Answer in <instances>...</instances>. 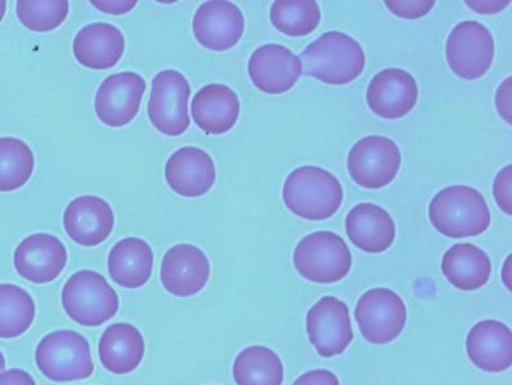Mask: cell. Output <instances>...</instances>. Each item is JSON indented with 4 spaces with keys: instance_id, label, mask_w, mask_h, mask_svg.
Returning a JSON list of instances; mask_svg holds the SVG:
<instances>
[{
    "instance_id": "obj_11",
    "label": "cell",
    "mask_w": 512,
    "mask_h": 385,
    "mask_svg": "<svg viewBox=\"0 0 512 385\" xmlns=\"http://www.w3.org/2000/svg\"><path fill=\"white\" fill-rule=\"evenodd\" d=\"M306 332L324 359L344 354L354 341L349 307L337 297H323L306 315Z\"/></svg>"
},
{
    "instance_id": "obj_26",
    "label": "cell",
    "mask_w": 512,
    "mask_h": 385,
    "mask_svg": "<svg viewBox=\"0 0 512 385\" xmlns=\"http://www.w3.org/2000/svg\"><path fill=\"white\" fill-rule=\"evenodd\" d=\"M442 273L457 290L478 291L489 282L492 263L478 246L457 244L443 255Z\"/></svg>"
},
{
    "instance_id": "obj_40",
    "label": "cell",
    "mask_w": 512,
    "mask_h": 385,
    "mask_svg": "<svg viewBox=\"0 0 512 385\" xmlns=\"http://www.w3.org/2000/svg\"><path fill=\"white\" fill-rule=\"evenodd\" d=\"M6 369V359H4V356L2 352H0V373Z\"/></svg>"
},
{
    "instance_id": "obj_7",
    "label": "cell",
    "mask_w": 512,
    "mask_h": 385,
    "mask_svg": "<svg viewBox=\"0 0 512 385\" xmlns=\"http://www.w3.org/2000/svg\"><path fill=\"white\" fill-rule=\"evenodd\" d=\"M402 157L399 145L386 136H367L352 146L347 157L352 181L367 190L391 185L399 174Z\"/></svg>"
},
{
    "instance_id": "obj_13",
    "label": "cell",
    "mask_w": 512,
    "mask_h": 385,
    "mask_svg": "<svg viewBox=\"0 0 512 385\" xmlns=\"http://www.w3.org/2000/svg\"><path fill=\"white\" fill-rule=\"evenodd\" d=\"M192 31L201 47L226 52L239 44L245 31V18L236 4L210 0L195 12Z\"/></svg>"
},
{
    "instance_id": "obj_23",
    "label": "cell",
    "mask_w": 512,
    "mask_h": 385,
    "mask_svg": "<svg viewBox=\"0 0 512 385\" xmlns=\"http://www.w3.org/2000/svg\"><path fill=\"white\" fill-rule=\"evenodd\" d=\"M345 227L352 244L368 254H382L395 242L396 224L390 213L376 204L354 206L347 214Z\"/></svg>"
},
{
    "instance_id": "obj_18",
    "label": "cell",
    "mask_w": 512,
    "mask_h": 385,
    "mask_svg": "<svg viewBox=\"0 0 512 385\" xmlns=\"http://www.w3.org/2000/svg\"><path fill=\"white\" fill-rule=\"evenodd\" d=\"M63 227L77 245L98 246L113 232L114 213L102 197L79 196L64 210Z\"/></svg>"
},
{
    "instance_id": "obj_1",
    "label": "cell",
    "mask_w": 512,
    "mask_h": 385,
    "mask_svg": "<svg viewBox=\"0 0 512 385\" xmlns=\"http://www.w3.org/2000/svg\"><path fill=\"white\" fill-rule=\"evenodd\" d=\"M303 73L332 86L349 85L364 72L365 53L350 35L340 31L323 34L300 55Z\"/></svg>"
},
{
    "instance_id": "obj_25",
    "label": "cell",
    "mask_w": 512,
    "mask_h": 385,
    "mask_svg": "<svg viewBox=\"0 0 512 385\" xmlns=\"http://www.w3.org/2000/svg\"><path fill=\"white\" fill-rule=\"evenodd\" d=\"M145 355V341L132 324L117 323L105 329L99 342V359L109 373L126 375L139 368Z\"/></svg>"
},
{
    "instance_id": "obj_6",
    "label": "cell",
    "mask_w": 512,
    "mask_h": 385,
    "mask_svg": "<svg viewBox=\"0 0 512 385\" xmlns=\"http://www.w3.org/2000/svg\"><path fill=\"white\" fill-rule=\"evenodd\" d=\"M35 361L44 377L52 382H76L94 373L88 339L73 330H58L41 339Z\"/></svg>"
},
{
    "instance_id": "obj_28",
    "label": "cell",
    "mask_w": 512,
    "mask_h": 385,
    "mask_svg": "<svg viewBox=\"0 0 512 385\" xmlns=\"http://www.w3.org/2000/svg\"><path fill=\"white\" fill-rule=\"evenodd\" d=\"M34 299L15 284H0V338L22 336L34 323Z\"/></svg>"
},
{
    "instance_id": "obj_38",
    "label": "cell",
    "mask_w": 512,
    "mask_h": 385,
    "mask_svg": "<svg viewBox=\"0 0 512 385\" xmlns=\"http://www.w3.org/2000/svg\"><path fill=\"white\" fill-rule=\"evenodd\" d=\"M473 11L483 13V15H492L504 11L507 6H510V2H466Z\"/></svg>"
},
{
    "instance_id": "obj_31",
    "label": "cell",
    "mask_w": 512,
    "mask_h": 385,
    "mask_svg": "<svg viewBox=\"0 0 512 385\" xmlns=\"http://www.w3.org/2000/svg\"><path fill=\"white\" fill-rule=\"evenodd\" d=\"M16 13L21 24L31 31L49 32L58 29L70 13L67 0H20Z\"/></svg>"
},
{
    "instance_id": "obj_15",
    "label": "cell",
    "mask_w": 512,
    "mask_h": 385,
    "mask_svg": "<svg viewBox=\"0 0 512 385\" xmlns=\"http://www.w3.org/2000/svg\"><path fill=\"white\" fill-rule=\"evenodd\" d=\"M419 99L415 77L401 68H386L373 77L367 89L368 107L383 119H400L413 112Z\"/></svg>"
},
{
    "instance_id": "obj_33",
    "label": "cell",
    "mask_w": 512,
    "mask_h": 385,
    "mask_svg": "<svg viewBox=\"0 0 512 385\" xmlns=\"http://www.w3.org/2000/svg\"><path fill=\"white\" fill-rule=\"evenodd\" d=\"M511 182L512 167L507 165V167L498 172L495 183H493V195H495L498 208L507 215H512Z\"/></svg>"
},
{
    "instance_id": "obj_19",
    "label": "cell",
    "mask_w": 512,
    "mask_h": 385,
    "mask_svg": "<svg viewBox=\"0 0 512 385\" xmlns=\"http://www.w3.org/2000/svg\"><path fill=\"white\" fill-rule=\"evenodd\" d=\"M164 173L171 190L189 199L208 194L217 180L213 158L195 146H185L173 153L167 160Z\"/></svg>"
},
{
    "instance_id": "obj_34",
    "label": "cell",
    "mask_w": 512,
    "mask_h": 385,
    "mask_svg": "<svg viewBox=\"0 0 512 385\" xmlns=\"http://www.w3.org/2000/svg\"><path fill=\"white\" fill-rule=\"evenodd\" d=\"M292 385H340V380L332 371L318 369L301 375Z\"/></svg>"
},
{
    "instance_id": "obj_3",
    "label": "cell",
    "mask_w": 512,
    "mask_h": 385,
    "mask_svg": "<svg viewBox=\"0 0 512 385\" xmlns=\"http://www.w3.org/2000/svg\"><path fill=\"white\" fill-rule=\"evenodd\" d=\"M428 215L437 232L456 240L483 235L492 222L484 196L473 187L463 185L438 192L429 204Z\"/></svg>"
},
{
    "instance_id": "obj_12",
    "label": "cell",
    "mask_w": 512,
    "mask_h": 385,
    "mask_svg": "<svg viewBox=\"0 0 512 385\" xmlns=\"http://www.w3.org/2000/svg\"><path fill=\"white\" fill-rule=\"evenodd\" d=\"M145 90L146 82L136 72L109 76L96 91V117L108 127L127 126L139 113Z\"/></svg>"
},
{
    "instance_id": "obj_37",
    "label": "cell",
    "mask_w": 512,
    "mask_h": 385,
    "mask_svg": "<svg viewBox=\"0 0 512 385\" xmlns=\"http://www.w3.org/2000/svg\"><path fill=\"white\" fill-rule=\"evenodd\" d=\"M99 11L112 13V15H123L134 9L136 2H91Z\"/></svg>"
},
{
    "instance_id": "obj_5",
    "label": "cell",
    "mask_w": 512,
    "mask_h": 385,
    "mask_svg": "<svg viewBox=\"0 0 512 385\" xmlns=\"http://www.w3.org/2000/svg\"><path fill=\"white\" fill-rule=\"evenodd\" d=\"M296 272L318 284H332L349 275L352 255L344 238L336 233H310L297 244L292 256Z\"/></svg>"
},
{
    "instance_id": "obj_35",
    "label": "cell",
    "mask_w": 512,
    "mask_h": 385,
    "mask_svg": "<svg viewBox=\"0 0 512 385\" xmlns=\"http://www.w3.org/2000/svg\"><path fill=\"white\" fill-rule=\"evenodd\" d=\"M511 77H507L498 87L496 94V105L498 113L507 123H511Z\"/></svg>"
},
{
    "instance_id": "obj_20",
    "label": "cell",
    "mask_w": 512,
    "mask_h": 385,
    "mask_svg": "<svg viewBox=\"0 0 512 385\" xmlns=\"http://www.w3.org/2000/svg\"><path fill=\"white\" fill-rule=\"evenodd\" d=\"M466 354L486 373H504L512 366V332L498 320H482L466 337Z\"/></svg>"
},
{
    "instance_id": "obj_9",
    "label": "cell",
    "mask_w": 512,
    "mask_h": 385,
    "mask_svg": "<svg viewBox=\"0 0 512 385\" xmlns=\"http://www.w3.org/2000/svg\"><path fill=\"white\" fill-rule=\"evenodd\" d=\"M495 39L486 26L477 21L456 25L446 41L448 67L461 80L482 79L495 59Z\"/></svg>"
},
{
    "instance_id": "obj_30",
    "label": "cell",
    "mask_w": 512,
    "mask_h": 385,
    "mask_svg": "<svg viewBox=\"0 0 512 385\" xmlns=\"http://www.w3.org/2000/svg\"><path fill=\"white\" fill-rule=\"evenodd\" d=\"M35 168L30 146L15 137L0 139V192H12L24 187Z\"/></svg>"
},
{
    "instance_id": "obj_16",
    "label": "cell",
    "mask_w": 512,
    "mask_h": 385,
    "mask_svg": "<svg viewBox=\"0 0 512 385\" xmlns=\"http://www.w3.org/2000/svg\"><path fill=\"white\" fill-rule=\"evenodd\" d=\"M210 278L208 256L199 247L180 244L164 255L160 282L164 290L176 297H191L199 293Z\"/></svg>"
},
{
    "instance_id": "obj_8",
    "label": "cell",
    "mask_w": 512,
    "mask_h": 385,
    "mask_svg": "<svg viewBox=\"0 0 512 385\" xmlns=\"http://www.w3.org/2000/svg\"><path fill=\"white\" fill-rule=\"evenodd\" d=\"M355 319L361 336L373 345H388L404 332L408 309L390 288H373L360 297Z\"/></svg>"
},
{
    "instance_id": "obj_24",
    "label": "cell",
    "mask_w": 512,
    "mask_h": 385,
    "mask_svg": "<svg viewBox=\"0 0 512 385\" xmlns=\"http://www.w3.org/2000/svg\"><path fill=\"white\" fill-rule=\"evenodd\" d=\"M154 254L148 242L137 237L123 238L108 256V272L118 286L137 290L153 274Z\"/></svg>"
},
{
    "instance_id": "obj_2",
    "label": "cell",
    "mask_w": 512,
    "mask_h": 385,
    "mask_svg": "<svg viewBox=\"0 0 512 385\" xmlns=\"http://www.w3.org/2000/svg\"><path fill=\"white\" fill-rule=\"evenodd\" d=\"M282 197L292 214L312 222H322L340 210L344 189L331 172L315 165H304L288 174L283 183Z\"/></svg>"
},
{
    "instance_id": "obj_10",
    "label": "cell",
    "mask_w": 512,
    "mask_h": 385,
    "mask_svg": "<svg viewBox=\"0 0 512 385\" xmlns=\"http://www.w3.org/2000/svg\"><path fill=\"white\" fill-rule=\"evenodd\" d=\"M191 87L181 72H159L152 82L148 116L152 125L163 135H184L190 127L189 102Z\"/></svg>"
},
{
    "instance_id": "obj_4",
    "label": "cell",
    "mask_w": 512,
    "mask_h": 385,
    "mask_svg": "<svg viewBox=\"0 0 512 385\" xmlns=\"http://www.w3.org/2000/svg\"><path fill=\"white\" fill-rule=\"evenodd\" d=\"M62 305L73 322L82 327H99L116 316L120 297L104 275L80 270L64 284Z\"/></svg>"
},
{
    "instance_id": "obj_21",
    "label": "cell",
    "mask_w": 512,
    "mask_h": 385,
    "mask_svg": "<svg viewBox=\"0 0 512 385\" xmlns=\"http://www.w3.org/2000/svg\"><path fill=\"white\" fill-rule=\"evenodd\" d=\"M241 103L230 86L210 84L192 98L191 116L207 135H224L239 121Z\"/></svg>"
},
{
    "instance_id": "obj_14",
    "label": "cell",
    "mask_w": 512,
    "mask_h": 385,
    "mask_svg": "<svg viewBox=\"0 0 512 385\" xmlns=\"http://www.w3.org/2000/svg\"><path fill=\"white\" fill-rule=\"evenodd\" d=\"M251 82L269 95L290 91L303 75V63L290 49L278 44L263 45L251 54L248 64Z\"/></svg>"
},
{
    "instance_id": "obj_22",
    "label": "cell",
    "mask_w": 512,
    "mask_h": 385,
    "mask_svg": "<svg viewBox=\"0 0 512 385\" xmlns=\"http://www.w3.org/2000/svg\"><path fill=\"white\" fill-rule=\"evenodd\" d=\"M126 40L118 27L107 22H95L82 27L73 39V54L77 62L90 70H111L125 53Z\"/></svg>"
},
{
    "instance_id": "obj_27",
    "label": "cell",
    "mask_w": 512,
    "mask_h": 385,
    "mask_svg": "<svg viewBox=\"0 0 512 385\" xmlns=\"http://www.w3.org/2000/svg\"><path fill=\"white\" fill-rule=\"evenodd\" d=\"M233 379L237 385H282L285 368L271 348L250 346L233 362Z\"/></svg>"
},
{
    "instance_id": "obj_32",
    "label": "cell",
    "mask_w": 512,
    "mask_h": 385,
    "mask_svg": "<svg viewBox=\"0 0 512 385\" xmlns=\"http://www.w3.org/2000/svg\"><path fill=\"white\" fill-rule=\"evenodd\" d=\"M386 4L388 11L392 12L393 15L404 18V20H418V18H423L428 15L429 12L432 11L434 6H436V2L434 0H397V2H384Z\"/></svg>"
},
{
    "instance_id": "obj_17",
    "label": "cell",
    "mask_w": 512,
    "mask_h": 385,
    "mask_svg": "<svg viewBox=\"0 0 512 385\" xmlns=\"http://www.w3.org/2000/svg\"><path fill=\"white\" fill-rule=\"evenodd\" d=\"M68 252L58 237L36 233L25 238L15 251V268L26 281L45 284L56 281L66 268Z\"/></svg>"
},
{
    "instance_id": "obj_36",
    "label": "cell",
    "mask_w": 512,
    "mask_h": 385,
    "mask_svg": "<svg viewBox=\"0 0 512 385\" xmlns=\"http://www.w3.org/2000/svg\"><path fill=\"white\" fill-rule=\"evenodd\" d=\"M0 385H36V383L27 371L12 369L0 374Z\"/></svg>"
},
{
    "instance_id": "obj_29",
    "label": "cell",
    "mask_w": 512,
    "mask_h": 385,
    "mask_svg": "<svg viewBox=\"0 0 512 385\" xmlns=\"http://www.w3.org/2000/svg\"><path fill=\"white\" fill-rule=\"evenodd\" d=\"M319 4L314 0H278L271 8L274 29L290 38L313 34L320 24Z\"/></svg>"
},
{
    "instance_id": "obj_39",
    "label": "cell",
    "mask_w": 512,
    "mask_h": 385,
    "mask_svg": "<svg viewBox=\"0 0 512 385\" xmlns=\"http://www.w3.org/2000/svg\"><path fill=\"white\" fill-rule=\"evenodd\" d=\"M7 2L0 0V22H2L4 15H6Z\"/></svg>"
}]
</instances>
